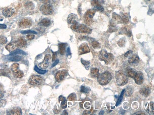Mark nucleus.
Here are the masks:
<instances>
[{
	"label": "nucleus",
	"instance_id": "nucleus-1",
	"mask_svg": "<svg viewBox=\"0 0 154 115\" xmlns=\"http://www.w3.org/2000/svg\"><path fill=\"white\" fill-rule=\"evenodd\" d=\"M70 28L73 31L80 33H86L89 34L92 32V30L86 25L79 23L72 25Z\"/></svg>",
	"mask_w": 154,
	"mask_h": 115
},
{
	"label": "nucleus",
	"instance_id": "nucleus-2",
	"mask_svg": "<svg viewBox=\"0 0 154 115\" xmlns=\"http://www.w3.org/2000/svg\"><path fill=\"white\" fill-rule=\"evenodd\" d=\"M112 76L111 74L108 71H106L97 76L98 82L102 85H107L111 81Z\"/></svg>",
	"mask_w": 154,
	"mask_h": 115
},
{
	"label": "nucleus",
	"instance_id": "nucleus-3",
	"mask_svg": "<svg viewBox=\"0 0 154 115\" xmlns=\"http://www.w3.org/2000/svg\"><path fill=\"white\" fill-rule=\"evenodd\" d=\"M99 60L105 62L106 64L108 65L111 63L114 60L113 54L107 52L105 49H102L100 52L99 55Z\"/></svg>",
	"mask_w": 154,
	"mask_h": 115
},
{
	"label": "nucleus",
	"instance_id": "nucleus-4",
	"mask_svg": "<svg viewBox=\"0 0 154 115\" xmlns=\"http://www.w3.org/2000/svg\"><path fill=\"white\" fill-rule=\"evenodd\" d=\"M115 78L117 84L119 86H124L128 82V76L122 71H119L116 72Z\"/></svg>",
	"mask_w": 154,
	"mask_h": 115
},
{
	"label": "nucleus",
	"instance_id": "nucleus-5",
	"mask_svg": "<svg viewBox=\"0 0 154 115\" xmlns=\"http://www.w3.org/2000/svg\"><path fill=\"white\" fill-rule=\"evenodd\" d=\"M44 80L42 76L38 75H33L29 79L28 82L31 85L38 86L42 84Z\"/></svg>",
	"mask_w": 154,
	"mask_h": 115
},
{
	"label": "nucleus",
	"instance_id": "nucleus-6",
	"mask_svg": "<svg viewBox=\"0 0 154 115\" xmlns=\"http://www.w3.org/2000/svg\"><path fill=\"white\" fill-rule=\"evenodd\" d=\"M96 12V10L94 9L88 10L85 14L84 20L87 24L90 25L93 22L92 19Z\"/></svg>",
	"mask_w": 154,
	"mask_h": 115
},
{
	"label": "nucleus",
	"instance_id": "nucleus-7",
	"mask_svg": "<svg viewBox=\"0 0 154 115\" xmlns=\"http://www.w3.org/2000/svg\"><path fill=\"white\" fill-rule=\"evenodd\" d=\"M40 10L43 15H51L53 12L52 6L49 4H44L41 6Z\"/></svg>",
	"mask_w": 154,
	"mask_h": 115
},
{
	"label": "nucleus",
	"instance_id": "nucleus-8",
	"mask_svg": "<svg viewBox=\"0 0 154 115\" xmlns=\"http://www.w3.org/2000/svg\"><path fill=\"white\" fill-rule=\"evenodd\" d=\"M51 59L52 57L50 55L47 54L45 56L43 61L38 64V66L42 69H46L48 68L51 63Z\"/></svg>",
	"mask_w": 154,
	"mask_h": 115
},
{
	"label": "nucleus",
	"instance_id": "nucleus-9",
	"mask_svg": "<svg viewBox=\"0 0 154 115\" xmlns=\"http://www.w3.org/2000/svg\"><path fill=\"white\" fill-rule=\"evenodd\" d=\"M66 70H63L57 72L55 75V79L57 82H60L63 81L67 75Z\"/></svg>",
	"mask_w": 154,
	"mask_h": 115
},
{
	"label": "nucleus",
	"instance_id": "nucleus-10",
	"mask_svg": "<svg viewBox=\"0 0 154 115\" xmlns=\"http://www.w3.org/2000/svg\"><path fill=\"white\" fill-rule=\"evenodd\" d=\"M32 23L31 19L26 18L22 19L19 23V26L22 28H26L31 26Z\"/></svg>",
	"mask_w": 154,
	"mask_h": 115
},
{
	"label": "nucleus",
	"instance_id": "nucleus-11",
	"mask_svg": "<svg viewBox=\"0 0 154 115\" xmlns=\"http://www.w3.org/2000/svg\"><path fill=\"white\" fill-rule=\"evenodd\" d=\"M90 52V49L86 43H82L79 48L78 53L79 55H83Z\"/></svg>",
	"mask_w": 154,
	"mask_h": 115
},
{
	"label": "nucleus",
	"instance_id": "nucleus-12",
	"mask_svg": "<svg viewBox=\"0 0 154 115\" xmlns=\"http://www.w3.org/2000/svg\"><path fill=\"white\" fill-rule=\"evenodd\" d=\"M79 18L78 15L74 14H70L68 16L67 22L69 24H75L78 23Z\"/></svg>",
	"mask_w": 154,
	"mask_h": 115
},
{
	"label": "nucleus",
	"instance_id": "nucleus-13",
	"mask_svg": "<svg viewBox=\"0 0 154 115\" xmlns=\"http://www.w3.org/2000/svg\"><path fill=\"white\" fill-rule=\"evenodd\" d=\"M134 78L135 82L138 85H141L144 82V75L143 73L141 71L137 72Z\"/></svg>",
	"mask_w": 154,
	"mask_h": 115
},
{
	"label": "nucleus",
	"instance_id": "nucleus-14",
	"mask_svg": "<svg viewBox=\"0 0 154 115\" xmlns=\"http://www.w3.org/2000/svg\"><path fill=\"white\" fill-rule=\"evenodd\" d=\"M19 47L17 41H13L9 43L6 46V48L9 52H12Z\"/></svg>",
	"mask_w": 154,
	"mask_h": 115
},
{
	"label": "nucleus",
	"instance_id": "nucleus-15",
	"mask_svg": "<svg viewBox=\"0 0 154 115\" xmlns=\"http://www.w3.org/2000/svg\"><path fill=\"white\" fill-rule=\"evenodd\" d=\"M91 5L96 10L100 11L102 12H103L104 9L103 7L99 0H92L91 1Z\"/></svg>",
	"mask_w": 154,
	"mask_h": 115
},
{
	"label": "nucleus",
	"instance_id": "nucleus-16",
	"mask_svg": "<svg viewBox=\"0 0 154 115\" xmlns=\"http://www.w3.org/2000/svg\"><path fill=\"white\" fill-rule=\"evenodd\" d=\"M140 61V58L136 54H134L132 57L128 59V62L131 65H137Z\"/></svg>",
	"mask_w": 154,
	"mask_h": 115
},
{
	"label": "nucleus",
	"instance_id": "nucleus-17",
	"mask_svg": "<svg viewBox=\"0 0 154 115\" xmlns=\"http://www.w3.org/2000/svg\"><path fill=\"white\" fill-rule=\"evenodd\" d=\"M151 92V88L150 86L146 85L142 87L140 90L139 92L141 95L147 97L150 95Z\"/></svg>",
	"mask_w": 154,
	"mask_h": 115
},
{
	"label": "nucleus",
	"instance_id": "nucleus-18",
	"mask_svg": "<svg viewBox=\"0 0 154 115\" xmlns=\"http://www.w3.org/2000/svg\"><path fill=\"white\" fill-rule=\"evenodd\" d=\"M154 103L153 102H150L147 103L145 105V110L150 114H154Z\"/></svg>",
	"mask_w": 154,
	"mask_h": 115
},
{
	"label": "nucleus",
	"instance_id": "nucleus-19",
	"mask_svg": "<svg viewBox=\"0 0 154 115\" xmlns=\"http://www.w3.org/2000/svg\"><path fill=\"white\" fill-rule=\"evenodd\" d=\"M14 10L12 8H7L3 10L2 14L3 15L6 17H10L13 15Z\"/></svg>",
	"mask_w": 154,
	"mask_h": 115
},
{
	"label": "nucleus",
	"instance_id": "nucleus-20",
	"mask_svg": "<svg viewBox=\"0 0 154 115\" xmlns=\"http://www.w3.org/2000/svg\"><path fill=\"white\" fill-rule=\"evenodd\" d=\"M8 115H22V110L19 107H16L12 108L7 112Z\"/></svg>",
	"mask_w": 154,
	"mask_h": 115
},
{
	"label": "nucleus",
	"instance_id": "nucleus-21",
	"mask_svg": "<svg viewBox=\"0 0 154 115\" xmlns=\"http://www.w3.org/2000/svg\"><path fill=\"white\" fill-rule=\"evenodd\" d=\"M126 73L128 76L131 78H134L137 72V71L134 68L128 67L126 68Z\"/></svg>",
	"mask_w": 154,
	"mask_h": 115
},
{
	"label": "nucleus",
	"instance_id": "nucleus-22",
	"mask_svg": "<svg viewBox=\"0 0 154 115\" xmlns=\"http://www.w3.org/2000/svg\"><path fill=\"white\" fill-rule=\"evenodd\" d=\"M134 90V88L132 86H128L124 89V92L127 96L130 97L132 95Z\"/></svg>",
	"mask_w": 154,
	"mask_h": 115
},
{
	"label": "nucleus",
	"instance_id": "nucleus-23",
	"mask_svg": "<svg viewBox=\"0 0 154 115\" xmlns=\"http://www.w3.org/2000/svg\"><path fill=\"white\" fill-rule=\"evenodd\" d=\"M59 52L61 55H63L65 54L66 50V48L67 44V43H61L58 44Z\"/></svg>",
	"mask_w": 154,
	"mask_h": 115
},
{
	"label": "nucleus",
	"instance_id": "nucleus-24",
	"mask_svg": "<svg viewBox=\"0 0 154 115\" xmlns=\"http://www.w3.org/2000/svg\"><path fill=\"white\" fill-rule=\"evenodd\" d=\"M51 20L49 18H45L42 19L38 24L44 27H48L50 25Z\"/></svg>",
	"mask_w": 154,
	"mask_h": 115
},
{
	"label": "nucleus",
	"instance_id": "nucleus-25",
	"mask_svg": "<svg viewBox=\"0 0 154 115\" xmlns=\"http://www.w3.org/2000/svg\"><path fill=\"white\" fill-rule=\"evenodd\" d=\"M17 42L19 47H25L27 44V41L26 40L23 38H19Z\"/></svg>",
	"mask_w": 154,
	"mask_h": 115
},
{
	"label": "nucleus",
	"instance_id": "nucleus-26",
	"mask_svg": "<svg viewBox=\"0 0 154 115\" xmlns=\"http://www.w3.org/2000/svg\"><path fill=\"white\" fill-rule=\"evenodd\" d=\"M13 75L16 78H22L24 76L23 72L20 70H17V71L13 72Z\"/></svg>",
	"mask_w": 154,
	"mask_h": 115
},
{
	"label": "nucleus",
	"instance_id": "nucleus-27",
	"mask_svg": "<svg viewBox=\"0 0 154 115\" xmlns=\"http://www.w3.org/2000/svg\"><path fill=\"white\" fill-rule=\"evenodd\" d=\"M99 70L96 68L91 69V76L94 78L97 77L99 74Z\"/></svg>",
	"mask_w": 154,
	"mask_h": 115
},
{
	"label": "nucleus",
	"instance_id": "nucleus-28",
	"mask_svg": "<svg viewBox=\"0 0 154 115\" xmlns=\"http://www.w3.org/2000/svg\"><path fill=\"white\" fill-rule=\"evenodd\" d=\"M17 54H20V55H26L27 54L23 50L17 49L16 50L14 51V52H12V53L10 54L9 55H17Z\"/></svg>",
	"mask_w": 154,
	"mask_h": 115
},
{
	"label": "nucleus",
	"instance_id": "nucleus-29",
	"mask_svg": "<svg viewBox=\"0 0 154 115\" xmlns=\"http://www.w3.org/2000/svg\"><path fill=\"white\" fill-rule=\"evenodd\" d=\"M22 59V57L20 56H13L9 58L8 60L10 61L14 62H17L20 61Z\"/></svg>",
	"mask_w": 154,
	"mask_h": 115
},
{
	"label": "nucleus",
	"instance_id": "nucleus-30",
	"mask_svg": "<svg viewBox=\"0 0 154 115\" xmlns=\"http://www.w3.org/2000/svg\"><path fill=\"white\" fill-rule=\"evenodd\" d=\"M81 61L82 64L84 65L85 68H86V69L87 70H89L90 66V62L86 61L83 60L82 59H81Z\"/></svg>",
	"mask_w": 154,
	"mask_h": 115
},
{
	"label": "nucleus",
	"instance_id": "nucleus-31",
	"mask_svg": "<svg viewBox=\"0 0 154 115\" xmlns=\"http://www.w3.org/2000/svg\"><path fill=\"white\" fill-rule=\"evenodd\" d=\"M91 91L90 88L82 85L81 87V92L84 93H89Z\"/></svg>",
	"mask_w": 154,
	"mask_h": 115
},
{
	"label": "nucleus",
	"instance_id": "nucleus-32",
	"mask_svg": "<svg viewBox=\"0 0 154 115\" xmlns=\"http://www.w3.org/2000/svg\"><path fill=\"white\" fill-rule=\"evenodd\" d=\"M124 89H123L122 91L121 95H120V97H118V101H117L116 103V106H118L119 105H120V104L121 103L122 100L123 99V94H124Z\"/></svg>",
	"mask_w": 154,
	"mask_h": 115
},
{
	"label": "nucleus",
	"instance_id": "nucleus-33",
	"mask_svg": "<svg viewBox=\"0 0 154 115\" xmlns=\"http://www.w3.org/2000/svg\"><path fill=\"white\" fill-rule=\"evenodd\" d=\"M76 94L75 93H72L70 94L67 97V99L70 101H74L76 100Z\"/></svg>",
	"mask_w": 154,
	"mask_h": 115
},
{
	"label": "nucleus",
	"instance_id": "nucleus-34",
	"mask_svg": "<svg viewBox=\"0 0 154 115\" xmlns=\"http://www.w3.org/2000/svg\"><path fill=\"white\" fill-rule=\"evenodd\" d=\"M34 70L38 74H44L47 72L46 70H43L40 69L36 65L34 67Z\"/></svg>",
	"mask_w": 154,
	"mask_h": 115
},
{
	"label": "nucleus",
	"instance_id": "nucleus-35",
	"mask_svg": "<svg viewBox=\"0 0 154 115\" xmlns=\"http://www.w3.org/2000/svg\"><path fill=\"white\" fill-rule=\"evenodd\" d=\"M92 46L94 49H99L100 48L101 46L100 43L95 41H93L91 42Z\"/></svg>",
	"mask_w": 154,
	"mask_h": 115
},
{
	"label": "nucleus",
	"instance_id": "nucleus-36",
	"mask_svg": "<svg viewBox=\"0 0 154 115\" xmlns=\"http://www.w3.org/2000/svg\"><path fill=\"white\" fill-rule=\"evenodd\" d=\"M19 64L17 63H14L11 66V68L13 72L17 71L18 69Z\"/></svg>",
	"mask_w": 154,
	"mask_h": 115
},
{
	"label": "nucleus",
	"instance_id": "nucleus-37",
	"mask_svg": "<svg viewBox=\"0 0 154 115\" xmlns=\"http://www.w3.org/2000/svg\"><path fill=\"white\" fill-rule=\"evenodd\" d=\"M7 39L5 36H1L0 37V44H6L7 42Z\"/></svg>",
	"mask_w": 154,
	"mask_h": 115
},
{
	"label": "nucleus",
	"instance_id": "nucleus-38",
	"mask_svg": "<svg viewBox=\"0 0 154 115\" xmlns=\"http://www.w3.org/2000/svg\"><path fill=\"white\" fill-rule=\"evenodd\" d=\"M125 40L123 38H122L118 42V44L119 46L120 47H124L125 44Z\"/></svg>",
	"mask_w": 154,
	"mask_h": 115
},
{
	"label": "nucleus",
	"instance_id": "nucleus-39",
	"mask_svg": "<svg viewBox=\"0 0 154 115\" xmlns=\"http://www.w3.org/2000/svg\"><path fill=\"white\" fill-rule=\"evenodd\" d=\"M0 76H4L9 77L8 73L4 69L0 70Z\"/></svg>",
	"mask_w": 154,
	"mask_h": 115
},
{
	"label": "nucleus",
	"instance_id": "nucleus-40",
	"mask_svg": "<svg viewBox=\"0 0 154 115\" xmlns=\"http://www.w3.org/2000/svg\"><path fill=\"white\" fill-rule=\"evenodd\" d=\"M21 33L23 34H37V33L36 31L30 30L22 31L21 32Z\"/></svg>",
	"mask_w": 154,
	"mask_h": 115
},
{
	"label": "nucleus",
	"instance_id": "nucleus-41",
	"mask_svg": "<svg viewBox=\"0 0 154 115\" xmlns=\"http://www.w3.org/2000/svg\"><path fill=\"white\" fill-rule=\"evenodd\" d=\"M25 6L27 9L30 10L33 9L34 7L33 3L31 2H29L25 4Z\"/></svg>",
	"mask_w": 154,
	"mask_h": 115
},
{
	"label": "nucleus",
	"instance_id": "nucleus-42",
	"mask_svg": "<svg viewBox=\"0 0 154 115\" xmlns=\"http://www.w3.org/2000/svg\"><path fill=\"white\" fill-rule=\"evenodd\" d=\"M121 18V20L123 22V23H127L129 21V19L127 17H126V15L123 14Z\"/></svg>",
	"mask_w": 154,
	"mask_h": 115
},
{
	"label": "nucleus",
	"instance_id": "nucleus-43",
	"mask_svg": "<svg viewBox=\"0 0 154 115\" xmlns=\"http://www.w3.org/2000/svg\"><path fill=\"white\" fill-rule=\"evenodd\" d=\"M6 103H7V101L5 99L0 100V108L4 107L5 106Z\"/></svg>",
	"mask_w": 154,
	"mask_h": 115
},
{
	"label": "nucleus",
	"instance_id": "nucleus-44",
	"mask_svg": "<svg viewBox=\"0 0 154 115\" xmlns=\"http://www.w3.org/2000/svg\"><path fill=\"white\" fill-rule=\"evenodd\" d=\"M133 52L131 50H129L125 54L124 56L126 58L129 57L132 55Z\"/></svg>",
	"mask_w": 154,
	"mask_h": 115
},
{
	"label": "nucleus",
	"instance_id": "nucleus-45",
	"mask_svg": "<svg viewBox=\"0 0 154 115\" xmlns=\"http://www.w3.org/2000/svg\"><path fill=\"white\" fill-rule=\"evenodd\" d=\"M61 105L63 108H67V100L66 99L62 101Z\"/></svg>",
	"mask_w": 154,
	"mask_h": 115
},
{
	"label": "nucleus",
	"instance_id": "nucleus-46",
	"mask_svg": "<svg viewBox=\"0 0 154 115\" xmlns=\"http://www.w3.org/2000/svg\"><path fill=\"white\" fill-rule=\"evenodd\" d=\"M35 38V36L33 35H28L26 36V38L28 40L31 41Z\"/></svg>",
	"mask_w": 154,
	"mask_h": 115
},
{
	"label": "nucleus",
	"instance_id": "nucleus-47",
	"mask_svg": "<svg viewBox=\"0 0 154 115\" xmlns=\"http://www.w3.org/2000/svg\"><path fill=\"white\" fill-rule=\"evenodd\" d=\"M53 53L52 61L53 62L55 61L56 59L57 56V52H54L52 50H51Z\"/></svg>",
	"mask_w": 154,
	"mask_h": 115
},
{
	"label": "nucleus",
	"instance_id": "nucleus-48",
	"mask_svg": "<svg viewBox=\"0 0 154 115\" xmlns=\"http://www.w3.org/2000/svg\"><path fill=\"white\" fill-rule=\"evenodd\" d=\"M120 34H124L127 35L128 33L127 28H123L120 31Z\"/></svg>",
	"mask_w": 154,
	"mask_h": 115
},
{
	"label": "nucleus",
	"instance_id": "nucleus-49",
	"mask_svg": "<svg viewBox=\"0 0 154 115\" xmlns=\"http://www.w3.org/2000/svg\"><path fill=\"white\" fill-rule=\"evenodd\" d=\"M59 61L58 59H57V60H56L54 63L52 64V66L51 67V68H53L54 67L56 66V65L59 63Z\"/></svg>",
	"mask_w": 154,
	"mask_h": 115
},
{
	"label": "nucleus",
	"instance_id": "nucleus-50",
	"mask_svg": "<svg viewBox=\"0 0 154 115\" xmlns=\"http://www.w3.org/2000/svg\"><path fill=\"white\" fill-rule=\"evenodd\" d=\"M66 54L67 56L71 55V52L69 47L67 48L66 50Z\"/></svg>",
	"mask_w": 154,
	"mask_h": 115
},
{
	"label": "nucleus",
	"instance_id": "nucleus-51",
	"mask_svg": "<svg viewBox=\"0 0 154 115\" xmlns=\"http://www.w3.org/2000/svg\"><path fill=\"white\" fill-rule=\"evenodd\" d=\"M7 27V26L5 25L0 24V29H5Z\"/></svg>",
	"mask_w": 154,
	"mask_h": 115
},
{
	"label": "nucleus",
	"instance_id": "nucleus-52",
	"mask_svg": "<svg viewBox=\"0 0 154 115\" xmlns=\"http://www.w3.org/2000/svg\"><path fill=\"white\" fill-rule=\"evenodd\" d=\"M65 97L63 96L62 95H61L59 97V101H62L65 100Z\"/></svg>",
	"mask_w": 154,
	"mask_h": 115
},
{
	"label": "nucleus",
	"instance_id": "nucleus-53",
	"mask_svg": "<svg viewBox=\"0 0 154 115\" xmlns=\"http://www.w3.org/2000/svg\"><path fill=\"white\" fill-rule=\"evenodd\" d=\"M134 114H140V115H144L145 114V113L143 111H139L138 112L134 113Z\"/></svg>",
	"mask_w": 154,
	"mask_h": 115
},
{
	"label": "nucleus",
	"instance_id": "nucleus-54",
	"mask_svg": "<svg viewBox=\"0 0 154 115\" xmlns=\"http://www.w3.org/2000/svg\"><path fill=\"white\" fill-rule=\"evenodd\" d=\"M91 113V111H87V110H86L84 111L83 112V114H90Z\"/></svg>",
	"mask_w": 154,
	"mask_h": 115
},
{
	"label": "nucleus",
	"instance_id": "nucleus-55",
	"mask_svg": "<svg viewBox=\"0 0 154 115\" xmlns=\"http://www.w3.org/2000/svg\"><path fill=\"white\" fill-rule=\"evenodd\" d=\"M50 0H41L42 2L44 4H47L49 2Z\"/></svg>",
	"mask_w": 154,
	"mask_h": 115
},
{
	"label": "nucleus",
	"instance_id": "nucleus-56",
	"mask_svg": "<svg viewBox=\"0 0 154 115\" xmlns=\"http://www.w3.org/2000/svg\"><path fill=\"white\" fill-rule=\"evenodd\" d=\"M4 94L2 92L0 91V99H1L3 98L4 97Z\"/></svg>",
	"mask_w": 154,
	"mask_h": 115
},
{
	"label": "nucleus",
	"instance_id": "nucleus-57",
	"mask_svg": "<svg viewBox=\"0 0 154 115\" xmlns=\"http://www.w3.org/2000/svg\"><path fill=\"white\" fill-rule=\"evenodd\" d=\"M78 12H79V14H80V15H81V12H82L81 7V6H79V7L78 9Z\"/></svg>",
	"mask_w": 154,
	"mask_h": 115
},
{
	"label": "nucleus",
	"instance_id": "nucleus-58",
	"mask_svg": "<svg viewBox=\"0 0 154 115\" xmlns=\"http://www.w3.org/2000/svg\"><path fill=\"white\" fill-rule=\"evenodd\" d=\"M125 111L124 110L122 109H120L119 111V112L120 113V114H124L125 113Z\"/></svg>",
	"mask_w": 154,
	"mask_h": 115
},
{
	"label": "nucleus",
	"instance_id": "nucleus-59",
	"mask_svg": "<svg viewBox=\"0 0 154 115\" xmlns=\"http://www.w3.org/2000/svg\"><path fill=\"white\" fill-rule=\"evenodd\" d=\"M62 114L63 115H68V113L66 110H64L63 112V114Z\"/></svg>",
	"mask_w": 154,
	"mask_h": 115
},
{
	"label": "nucleus",
	"instance_id": "nucleus-60",
	"mask_svg": "<svg viewBox=\"0 0 154 115\" xmlns=\"http://www.w3.org/2000/svg\"><path fill=\"white\" fill-rule=\"evenodd\" d=\"M42 55L41 54H40V55H38L36 57V58L37 59H41L42 58Z\"/></svg>",
	"mask_w": 154,
	"mask_h": 115
},
{
	"label": "nucleus",
	"instance_id": "nucleus-61",
	"mask_svg": "<svg viewBox=\"0 0 154 115\" xmlns=\"http://www.w3.org/2000/svg\"><path fill=\"white\" fill-rule=\"evenodd\" d=\"M104 113H105V111H104V110H102L100 112L99 114L100 115H103L104 114Z\"/></svg>",
	"mask_w": 154,
	"mask_h": 115
},
{
	"label": "nucleus",
	"instance_id": "nucleus-62",
	"mask_svg": "<svg viewBox=\"0 0 154 115\" xmlns=\"http://www.w3.org/2000/svg\"><path fill=\"white\" fill-rule=\"evenodd\" d=\"M3 88V86L2 84L0 83V89H2Z\"/></svg>",
	"mask_w": 154,
	"mask_h": 115
},
{
	"label": "nucleus",
	"instance_id": "nucleus-63",
	"mask_svg": "<svg viewBox=\"0 0 154 115\" xmlns=\"http://www.w3.org/2000/svg\"><path fill=\"white\" fill-rule=\"evenodd\" d=\"M147 1H150V0H147Z\"/></svg>",
	"mask_w": 154,
	"mask_h": 115
}]
</instances>
